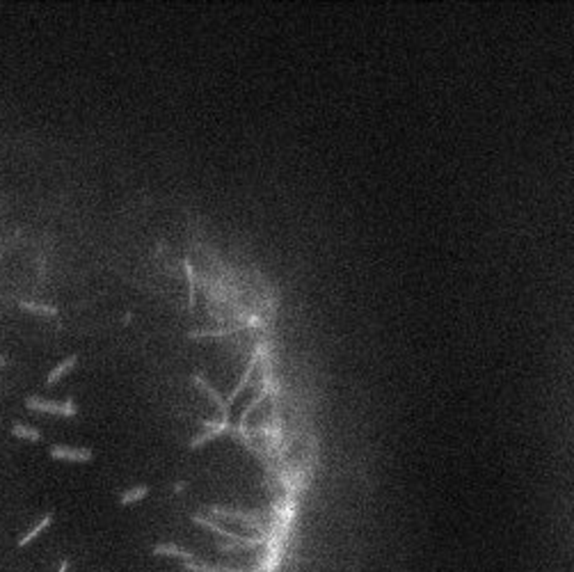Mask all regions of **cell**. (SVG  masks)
I'll list each match as a JSON object with an SVG mask.
<instances>
[{
    "label": "cell",
    "mask_w": 574,
    "mask_h": 572,
    "mask_svg": "<svg viewBox=\"0 0 574 572\" xmlns=\"http://www.w3.org/2000/svg\"><path fill=\"white\" fill-rule=\"evenodd\" d=\"M25 407L32 412H42V414H56V417L71 419L78 414V405L71 398L67 401H46L39 396H28L25 398Z\"/></svg>",
    "instance_id": "obj_1"
},
{
    "label": "cell",
    "mask_w": 574,
    "mask_h": 572,
    "mask_svg": "<svg viewBox=\"0 0 574 572\" xmlns=\"http://www.w3.org/2000/svg\"><path fill=\"white\" fill-rule=\"evenodd\" d=\"M49 455L53 460H62V462H90L94 458V451L87 446H69V444H53L49 449Z\"/></svg>",
    "instance_id": "obj_2"
},
{
    "label": "cell",
    "mask_w": 574,
    "mask_h": 572,
    "mask_svg": "<svg viewBox=\"0 0 574 572\" xmlns=\"http://www.w3.org/2000/svg\"><path fill=\"white\" fill-rule=\"evenodd\" d=\"M152 554L158 558H176V561H181V563L204 561V558L197 556L195 551L181 547V545H176V543H156L152 547Z\"/></svg>",
    "instance_id": "obj_3"
},
{
    "label": "cell",
    "mask_w": 574,
    "mask_h": 572,
    "mask_svg": "<svg viewBox=\"0 0 574 572\" xmlns=\"http://www.w3.org/2000/svg\"><path fill=\"white\" fill-rule=\"evenodd\" d=\"M53 520H56V515H53V513H44L35 524H32V527H30L28 531H25V534H23L21 538H19L16 545H19V547H28V545L35 543L37 538L44 534V531H49V527L53 524Z\"/></svg>",
    "instance_id": "obj_4"
},
{
    "label": "cell",
    "mask_w": 574,
    "mask_h": 572,
    "mask_svg": "<svg viewBox=\"0 0 574 572\" xmlns=\"http://www.w3.org/2000/svg\"><path fill=\"white\" fill-rule=\"evenodd\" d=\"M78 364V357L76 355H71V357H67V359H62V362H60L56 369H53L51 373H49V378H46V385H56V383H60V380H62L67 373H69L73 366Z\"/></svg>",
    "instance_id": "obj_5"
},
{
    "label": "cell",
    "mask_w": 574,
    "mask_h": 572,
    "mask_svg": "<svg viewBox=\"0 0 574 572\" xmlns=\"http://www.w3.org/2000/svg\"><path fill=\"white\" fill-rule=\"evenodd\" d=\"M149 494V486H135V488H128L124 492L119 494V503L121 506H133V503L142 501L145 497Z\"/></svg>",
    "instance_id": "obj_6"
},
{
    "label": "cell",
    "mask_w": 574,
    "mask_h": 572,
    "mask_svg": "<svg viewBox=\"0 0 574 572\" xmlns=\"http://www.w3.org/2000/svg\"><path fill=\"white\" fill-rule=\"evenodd\" d=\"M19 307H21L23 311H30V314H39V316H58V307H53V305L21 300L19 302Z\"/></svg>",
    "instance_id": "obj_7"
},
{
    "label": "cell",
    "mask_w": 574,
    "mask_h": 572,
    "mask_svg": "<svg viewBox=\"0 0 574 572\" xmlns=\"http://www.w3.org/2000/svg\"><path fill=\"white\" fill-rule=\"evenodd\" d=\"M12 435L19 438V440H28V442H39V440H42V433H39L35 426H25V424H14V426H12Z\"/></svg>",
    "instance_id": "obj_8"
},
{
    "label": "cell",
    "mask_w": 574,
    "mask_h": 572,
    "mask_svg": "<svg viewBox=\"0 0 574 572\" xmlns=\"http://www.w3.org/2000/svg\"><path fill=\"white\" fill-rule=\"evenodd\" d=\"M69 568H71L69 558H62V561H60V568H58V572H69Z\"/></svg>",
    "instance_id": "obj_9"
}]
</instances>
